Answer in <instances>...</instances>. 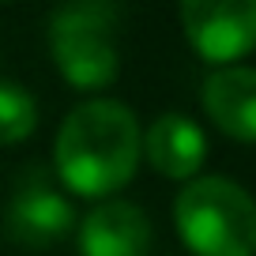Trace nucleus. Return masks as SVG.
I'll return each instance as SVG.
<instances>
[{
	"label": "nucleus",
	"mask_w": 256,
	"mask_h": 256,
	"mask_svg": "<svg viewBox=\"0 0 256 256\" xmlns=\"http://www.w3.org/2000/svg\"><path fill=\"white\" fill-rule=\"evenodd\" d=\"M144 154V132L136 113L113 98L80 102L56 132L53 162L64 188L87 200L120 192L136 177Z\"/></svg>",
	"instance_id": "f257e3e1"
},
{
	"label": "nucleus",
	"mask_w": 256,
	"mask_h": 256,
	"mask_svg": "<svg viewBox=\"0 0 256 256\" xmlns=\"http://www.w3.org/2000/svg\"><path fill=\"white\" fill-rule=\"evenodd\" d=\"M174 222L192 256H256V200L230 177L188 181L174 200Z\"/></svg>",
	"instance_id": "f03ea898"
},
{
	"label": "nucleus",
	"mask_w": 256,
	"mask_h": 256,
	"mask_svg": "<svg viewBox=\"0 0 256 256\" xmlns=\"http://www.w3.org/2000/svg\"><path fill=\"white\" fill-rule=\"evenodd\" d=\"M120 8L106 0H76L49 16L46 38L53 64L76 90H102L117 80Z\"/></svg>",
	"instance_id": "7ed1b4c3"
},
{
	"label": "nucleus",
	"mask_w": 256,
	"mask_h": 256,
	"mask_svg": "<svg viewBox=\"0 0 256 256\" xmlns=\"http://www.w3.org/2000/svg\"><path fill=\"white\" fill-rule=\"evenodd\" d=\"M177 16L208 64L230 68V60L256 49V0H184Z\"/></svg>",
	"instance_id": "20e7f679"
},
{
	"label": "nucleus",
	"mask_w": 256,
	"mask_h": 256,
	"mask_svg": "<svg viewBox=\"0 0 256 256\" xmlns=\"http://www.w3.org/2000/svg\"><path fill=\"white\" fill-rule=\"evenodd\" d=\"M76 226V211L68 204V196L53 188L46 177H26L8 200L4 211V234L12 245L19 248H53L60 238H68V230Z\"/></svg>",
	"instance_id": "39448f33"
},
{
	"label": "nucleus",
	"mask_w": 256,
	"mask_h": 256,
	"mask_svg": "<svg viewBox=\"0 0 256 256\" xmlns=\"http://www.w3.org/2000/svg\"><path fill=\"white\" fill-rule=\"evenodd\" d=\"M151 241H154L151 218L140 204L106 200L83 215L76 245L83 256H147Z\"/></svg>",
	"instance_id": "423d86ee"
},
{
	"label": "nucleus",
	"mask_w": 256,
	"mask_h": 256,
	"mask_svg": "<svg viewBox=\"0 0 256 256\" xmlns=\"http://www.w3.org/2000/svg\"><path fill=\"white\" fill-rule=\"evenodd\" d=\"M204 113L215 120L218 132L241 140V144H256V68L248 64H230V68H215L204 80Z\"/></svg>",
	"instance_id": "0eeeda50"
},
{
	"label": "nucleus",
	"mask_w": 256,
	"mask_h": 256,
	"mask_svg": "<svg viewBox=\"0 0 256 256\" xmlns=\"http://www.w3.org/2000/svg\"><path fill=\"white\" fill-rule=\"evenodd\" d=\"M144 154L162 177L170 181H192L208 158V136L184 113H162L144 132Z\"/></svg>",
	"instance_id": "6e6552de"
},
{
	"label": "nucleus",
	"mask_w": 256,
	"mask_h": 256,
	"mask_svg": "<svg viewBox=\"0 0 256 256\" xmlns=\"http://www.w3.org/2000/svg\"><path fill=\"white\" fill-rule=\"evenodd\" d=\"M38 128V102L23 83L0 80V147H16Z\"/></svg>",
	"instance_id": "1a4fd4ad"
}]
</instances>
